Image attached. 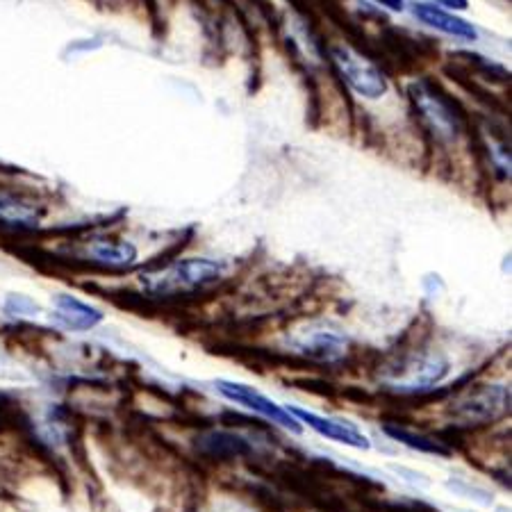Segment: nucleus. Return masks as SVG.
<instances>
[{"label":"nucleus","mask_w":512,"mask_h":512,"mask_svg":"<svg viewBox=\"0 0 512 512\" xmlns=\"http://www.w3.org/2000/svg\"><path fill=\"white\" fill-rule=\"evenodd\" d=\"M221 278V267L212 260H183L142 276V287L151 296H178L203 289Z\"/></svg>","instance_id":"1"},{"label":"nucleus","mask_w":512,"mask_h":512,"mask_svg":"<svg viewBox=\"0 0 512 512\" xmlns=\"http://www.w3.org/2000/svg\"><path fill=\"white\" fill-rule=\"evenodd\" d=\"M449 374V362L440 353H415L387 367L381 381L396 392L431 390Z\"/></svg>","instance_id":"2"},{"label":"nucleus","mask_w":512,"mask_h":512,"mask_svg":"<svg viewBox=\"0 0 512 512\" xmlns=\"http://www.w3.org/2000/svg\"><path fill=\"white\" fill-rule=\"evenodd\" d=\"M330 57H333V64L337 66V71H340L346 85L362 98L376 101V98H383L387 89H390V82H387L381 66H376L365 55L353 51L351 46H333L330 48Z\"/></svg>","instance_id":"3"},{"label":"nucleus","mask_w":512,"mask_h":512,"mask_svg":"<svg viewBox=\"0 0 512 512\" xmlns=\"http://www.w3.org/2000/svg\"><path fill=\"white\" fill-rule=\"evenodd\" d=\"M412 105L419 114V119L424 121V126L433 132L442 142H453L458 139L462 123L458 112L453 110V105L444 98L437 89H433L428 82H415L410 87Z\"/></svg>","instance_id":"4"},{"label":"nucleus","mask_w":512,"mask_h":512,"mask_svg":"<svg viewBox=\"0 0 512 512\" xmlns=\"http://www.w3.org/2000/svg\"><path fill=\"white\" fill-rule=\"evenodd\" d=\"M510 406V390L503 385H481L469 390L451 406V417L460 424H485L503 415Z\"/></svg>","instance_id":"5"},{"label":"nucleus","mask_w":512,"mask_h":512,"mask_svg":"<svg viewBox=\"0 0 512 512\" xmlns=\"http://www.w3.org/2000/svg\"><path fill=\"white\" fill-rule=\"evenodd\" d=\"M219 390V394L224 396V399L237 403V406H242L246 410H253L258 412L260 417L274 421V424L283 426L285 431L289 433H296L299 435L303 428H301V421L294 419L289 415V410L278 406L276 401H271L269 396H264L262 392L255 390L251 385H244V383H230V381H217L214 385Z\"/></svg>","instance_id":"6"},{"label":"nucleus","mask_w":512,"mask_h":512,"mask_svg":"<svg viewBox=\"0 0 512 512\" xmlns=\"http://www.w3.org/2000/svg\"><path fill=\"white\" fill-rule=\"evenodd\" d=\"M289 415L294 419L303 421V424H308L312 431L324 435L326 440H333V442H340L344 447H351V449H369L371 444L365 435H362L358 428L349 421H340V419H330V417H321L315 415V412L310 410H303V408H287Z\"/></svg>","instance_id":"7"},{"label":"nucleus","mask_w":512,"mask_h":512,"mask_svg":"<svg viewBox=\"0 0 512 512\" xmlns=\"http://www.w3.org/2000/svg\"><path fill=\"white\" fill-rule=\"evenodd\" d=\"M51 319L64 330H71V333H85V330H92L101 324L105 315L94 305L76 299V296L57 294L53 299Z\"/></svg>","instance_id":"8"},{"label":"nucleus","mask_w":512,"mask_h":512,"mask_svg":"<svg viewBox=\"0 0 512 512\" xmlns=\"http://www.w3.org/2000/svg\"><path fill=\"white\" fill-rule=\"evenodd\" d=\"M80 255L89 262L101 264V267L110 269H123L135 264L137 249L126 239H112V237H96L82 246Z\"/></svg>","instance_id":"9"},{"label":"nucleus","mask_w":512,"mask_h":512,"mask_svg":"<svg viewBox=\"0 0 512 512\" xmlns=\"http://www.w3.org/2000/svg\"><path fill=\"white\" fill-rule=\"evenodd\" d=\"M41 221V208L30 198L0 187V226L12 230H32Z\"/></svg>","instance_id":"10"},{"label":"nucleus","mask_w":512,"mask_h":512,"mask_svg":"<svg viewBox=\"0 0 512 512\" xmlns=\"http://www.w3.org/2000/svg\"><path fill=\"white\" fill-rule=\"evenodd\" d=\"M415 16H419V21L426 23L428 28L440 30L444 35H451L456 39H469V41L476 39V28L472 23H467L456 14L444 12L442 7L421 3V5H415Z\"/></svg>","instance_id":"11"},{"label":"nucleus","mask_w":512,"mask_h":512,"mask_svg":"<svg viewBox=\"0 0 512 512\" xmlns=\"http://www.w3.org/2000/svg\"><path fill=\"white\" fill-rule=\"evenodd\" d=\"M299 351L321 362H335L346 353V342L340 335L319 330V333H312L299 342Z\"/></svg>","instance_id":"12"},{"label":"nucleus","mask_w":512,"mask_h":512,"mask_svg":"<svg viewBox=\"0 0 512 512\" xmlns=\"http://www.w3.org/2000/svg\"><path fill=\"white\" fill-rule=\"evenodd\" d=\"M383 431L392 437V440L406 444V447L421 451V453H431V456H449V449L440 444L433 437H426V435H419V433H412L408 428H401V426H385Z\"/></svg>","instance_id":"13"},{"label":"nucleus","mask_w":512,"mask_h":512,"mask_svg":"<svg viewBox=\"0 0 512 512\" xmlns=\"http://www.w3.org/2000/svg\"><path fill=\"white\" fill-rule=\"evenodd\" d=\"M435 3L451 7V10H467L469 7V0H435Z\"/></svg>","instance_id":"14"},{"label":"nucleus","mask_w":512,"mask_h":512,"mask_svg":"<svg viewBox=\"0 0 512 512\" xmlns=\"http://www.w3.org/2000/svg\"><path fill=\"white\" fill-rule=\"evenodd\" d=\"M376 3H381L383 7L392 12H401L403 10V0H376Z\"/></svg>","instance_id":"15"}]
</instances>
